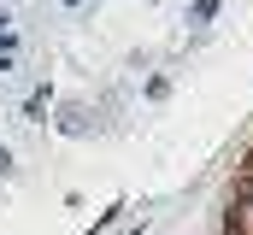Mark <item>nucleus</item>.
I'll list each match as a JSON object with an SVG mask.
<instances>
[{
	"label": "nucleus",
	"instance_id": "obj_1",
	"mask_svg": "<svg viewBox=\"0 0 253 235\" xmlns=\"http://www.w3.org/2000/svg\"><path fill=\"white\" fill-rule=\"evenodd\" d=\"M224 235H253V153L242 176L230 182V200H224Z\"/></svg>",
	"mask_w": 253,
	"mask_h": 235
},
{
	"label": "nucleus",
	"instance_id": "obj_2",
	"mask_svg": "<svg viewBox=\"0 0 253 235\" xmlns=\"http://www.w3.org/2000/svg\"><path fill=\"white\" fill-rule=\"evenodd\" d=\"M0 171H12V159H6V147H0Z\"/></svg>",
	"mask_w": 253,
	"mask_h": 235
},
{
	"label": "nucleus",
	"instance_id": "obj_3",
	"mask_svg": "<svg viewBox=\"0 0 253 235\" xmlns=\"http://www.w3.org/2000/svg\"><path fill=\"white\" fill-rule=\"evenodd\" d=\"M0 24H6V18H0Z\"/></svg>",
	"mask_w": 253,
	"mask_h": 235
}]
</instances>
